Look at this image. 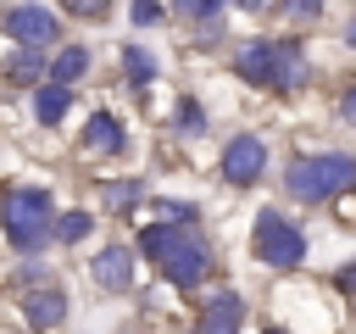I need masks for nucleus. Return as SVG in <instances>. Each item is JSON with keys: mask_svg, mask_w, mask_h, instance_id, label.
I'll use <instances>...</instances> for the list:
<instances>
[{"mask_svg": "<svg viewBox=\"0 0 356 334\" xmlns=\"http://www.w3.org/2000/svg\"><path fill=\"white\" fill-rule=\"evenodd\" d=\"M139 250L161 267L167 284L178 289H195L206 273H211V245L195 234V223H150L139 234Z\"/></svg>", "mask_w": 356, "mask_h": 334, "instance_id": "nucleus-1", "label": "nucleus"}, {"mask_svg": "<svg viewBox=\"0 0 356 334\" xmlns=\"http://www.w3.org/2000/svg\"><path fill=\"white\" fill-rule=\"evenodd\" d=\"M0 228L17 250H44L50 245V228H56V206H50V189H33V184H17L6 189L0 200Z\"/></svg>", "mask_w": 356, "mask_h": 334, "instance_id": "nucleus-2", "label": "nucleus"}, {"mask_svg": "<svg viewBox=\"0 0 356 334\" xmlns=\"http://www.w3.org/2000/svg\"><path fill=\"white\" fill-rule=\"evenodd\" d=\"M289 195L295 200H334L345 189H356V156H339V150H323V156H295L289 173H284Z\"/></svg>", "mask_w": 356, "mask_h": 334, "instance_id": "nucleus-3", "label": "nucleus"}, {"mask_svg": "<svg viewBox=\"0 0 356 334\" xmlns=\"http://www.w3.org/2000/svg\"><path fill=\"white\" fill-rule=\"evenodd\" d=\"M250 250H256V262H267V267H278V273H289V267L306 262V239H300V228H295L289 217H278V212H256Z\"/></svg>", "mask_w": 356, "mask_h": 334, "instance_id": "nucleus-4", "label": "nucleus"}, {"mask_svg": "<svg viewBox=\"0 0 356 334\" xmlns=\"http://www.w3.org/2000/svg\"><path fill=\"white\" fill-rule=\"evenodd\" d=\"M6 33H11L22 50H44L50 39H61V22H56V11H44V6H11V11H6Z\"/></svg>", "mask_w": 356, "mask_h": 334, "instance_id": "nucleus-5", "label": "nucleus"}, {"mask_svg": "<svg viewBox=\"0 0 356 334\" xmlns=\"http://www.w3.org/2000/svg\"><path fill=\"white\" fill-rule=\"evenodd\" d=\"M261 173H267V145L256 134H234L222 145V178L228 184H256Z\"/></svg>", "mask_w": 356, "mask_h": 334, "instance_id": "nucleus-6", "label": "nucleus"}, {"mask_svg": "<svg viewBox=\"0 0 356 334\" xmlns=\"http://www.w3.org/2000/svg\"><path fill=\"white\" fill-rule=\"evenodd\" d=\"M312 78L300 39H273V89H300Z\"/></svg>", "mask_w": 356, "mask_h": 334, "instance_id": "nucleus-7", "label": "nucleus"}, {"mask_svg": "<svg viewBox=\"0 0 356 334\" xmlns=\"http://www.w3.org/2000/svg\"><path fill=\"white\" fill-rule=\"evenodd\" d=\"M89 273H95L100 289H134V250H128V245H106V250L89 262Z\"/></svg>", "mask_w": 356, "mask_h": 334, "instance_id": "nucleus-8", "label": "nucleus"}, {"mask_svg": "<svg viewBox=\"0 0 356 334\" xmlns=\"http://www.w3.org/2000/svg\"><path fill=\"white\" fill-rule=\"evenodd\" d=\"M22 317H28L33 328H61V317H67V295H61L56 284H44V289H28V301H22Z\"/></svg>", "mask_w": 356, "mask_h": 334, "instance_id": "nucleus-9", "label": "nucleus"}, {"mask_svg": "<svg viewBox=\"0 0 356 334\" xmlns=\"http://www.w3.org/2000/svg\"><path fill=\"white\" fill-rule=\"evenodd\" d=\"M239 317H245V301L239 295H211L206 301V312H200V328L195 334H239Z\"/></svg>", "mask_w": 356, "mask_h": 334, "instance_id": "nucleus-10", "label": "nucleus"}, {"mask_svg": "<svg viewBox=\"0 0 356 334\" xmlns=\"http://www.w3.org/2000/svg\"><path fill=\"white\" fill-rule=\"evenodd\" d=\"M234 67H239L245 84H273V39H250Z\"/></svg>", "mask_w": 356, "mask_h": 334, "instance_id": "nucleus-11", "label": "nucleus"}, {"mask_svg": "<svg viewBox=\"0 0 356 334\" xmlns=\"http://www.w3.org/2000/svg\"><path fill=\"white\" fill-rule=\"evenodd\" d=\"M83 145H89V150H100V156L122 150V128H117V117H111V111H95V117H89V128H83Z\"/></svg>", "mask_w": 356, "mask_h": 334, "instance_id": "nucleus-12", "label": "nucleus"}, {"mask_svg": "<svg viewBox=\"0 0 356 334\" xmlns=\"http://www.w3.org/2000/svg\"><path fill=\"white\" fill-rule=\"evenodd\" d=\"M83 72H89V50H83V45H67V50L50 61V84H61V89H67L72 78H83Z\"/></svg>", "mask_w": 356, "mask_h": 334, "instance_id": "nucleus-13", "label": "nucleus"}, {"mask_svg": "<svg viewBox=\"0 0 356 334\" xmlns=\"http://www.w3.org/2000/svg\"><path fill=\"white\" fill-rule=\"evenodd\" d=\"M33 117H39V122H61V117H67V89H61V84H39Z\"/></svg>", "mask_w": 356, "mask_h": 334, "instance_id": "nucleus-14", "label": "nucleus"}, {"mask_svg": "<svg viewBox=\"0 0 356 334\" xmlns=\"http://www.w3.org/2000/svg\"><path fill=\"white\" fill-rule=\"evenodd\" d=\"M6 72H11L17 84H44V61H39L33 50H17V56L6 61Z\"/></svg>", "mask_w": 356, "mask_h": 334, "instance_id": "nucleus-15", "label": "nucleus"}, {"mask_svg": "<svg viewBox=\"0 0 356 334\" xmlns=\"http://www.w3.org/2000/svg\"><path fill=\"white\" fill-rule=\"evenodd\" d=\"M89 223H95L89 212H61V223L50 228V239H61V245H78V239L89 234Z\"/></svg>", "mask_w": 356, "mask_h": 334, "instance_id": "nucleus-16", "label": "nucleus"}, {"mask_svg": "<svg viewBox=\"0 0 356 334\" xmlns=\"http://www.w3.org/2000/svg\"><path fill=\"white\" fill-rule=\"evenodd\" d=\"M122 67H128V78H134V84H150V78H156L150 50H139V45H128V50H122Z\"/></svg>", "mask_w": 356, "mask_h": 334, "instance_id": "nucleus-17", "label": "nucleus"}, {"mask_svg": "<svg viewBox=\"0 0 356 334\" xmlns=\"http://www.w3.org/2000/svg\"><path fill=\"white\" fill-rule=\"evenodd\" d=\"M172 122H178V134H206V117H200V106H195V100H178Z\"/></svg>", "mask_w": 356, "mask_h": 334, "instance_id": "nucleus-18", "label": "nucleus"}, {"mask_svg": "<svg viewBox=\"0 0 356 334\" xmlns=\"http://www.w3.org/2000/svg\"><path fill=\"white\" fill-rule=\"evenodd\" d=\"M222 6H228V0H172L178 17H217Z\"/></svg>", "mask_w": 356, "mask_h": 334, "instance_id": "nucleus-19", "label": "nucleus"}, {"mask_svg": "<svg viewBox=\"0 0 356 334\" xmlns=\"http://www.w3.org/2000/svg\"><path fill=\"white\" fill-rule=\"evenodd\" d=\"M61 6H67L72 17H106V11H111V0H61Z\"/></svg>", "mask_w": 356, "mask_h": 334, "instance_id": "nucleus-20", "label": "nucleus"}, {"mask_svg": "<svg viewBox=\"0 0 356 334\" xmlns=\"http://www.w3.org/2000/svg\"><path fill=\"white\" fill-rule=\"evenodd\" d=\"M134 22H139V28L161 22V6H156V0H134Z\"/></svg>", "mask_w": 356, "mask_h": 334, "instance_id": "nucleus-21", "label": "nucleus"}, {"mask_svg": "<svg viewBox=\"0 0 356 334\" xmlns=\"http://www.w3.org/2000/svg\"><path fill=\"white\" fill-rule=\"evenodd\" d=\"M284 11H289L295 22H306V17H317V11H323V0H284Z\"/></svg>", "mask_w": 356, "mask_h": 334, "instance_id": "nucleus-22", "label": "nucleus"}, {"mask_svg": "<svg viewBox=\"0 0 356 334\" xmlns=\"http://www.w3.org/2000/svg\"><path fill=\"white\" fill-rule=\"evenodd\" d=\"M106 195H111V206H134L139 200V184H111Z\"/></svg>", "mask_w": 356, "mask_h": 334, "instance_id": "nucleus-23", "label": "nucleus"}, {"mask_svg": "<svg viewBox=\"0 0 356 334\" xmlns=\"http://www.w3.org/2000/svg\"><path fill=\"white\" fill-rule=\"evenodd\" d=\"M339 117H345V122H350V128H356V84H350V89H345V95H339Z\"/></svg>", "mask_w": 356, "mask_h": 334, "instance_id": "nucleus-24", "label": "nucleus"}, {"mask_svg": "<svg viewBox=\"0 0 356 334\" xmlns=\"http://www.w3.org/2000/svg\"><path fill=\"white\" fill-rule=\"evenodd\" d=\"M339 289H345V295H356V262H350V267H339Z\"/></svg>", "mask_w": 356, "mask_h": 334, "instance_id": "nucleus-25", "label": "nucleus"}, {"mask_svg": "<svg viewBox=\"0 0 356 334\" xmlns=\"http://www.w3.org/2000/svg\"><path fill=\"white\" fill-rule=\"evenodd\" d=\"M245 11H267V6H278V0H239Z\"/></svg>", "mask_w": 356, "mask_h": 334, "instance_id": "nucleus-26", "label": "nucleus"}, {"mask_svg": "<svg viewBox=\"0 0 356 334\" xmlns=\"http://www.w3.org/2000/svg\"><path fill=\"white\" fill-rule=\"evenodd\" d=\"M350 45H356V22H350Z\"/></svg>", "mask_w": 356, "mask_h": 334, "instance_id": "nucleus-27", "label": "nucleus"}, {"mask_svg": "<svg viewBox=\"0 0 356 334\" xmlns=\"http://www.w3.org/2000/svg\"><path fill=\"white\" fill-rule=\"evenodd\" d=\"M267 334H284V328H267Z\"/></svg>", "mask_w": 356, "mask_h": 334, "instance_id": "nucleus-28", "label": "nucleus"}]
</instances>
